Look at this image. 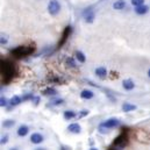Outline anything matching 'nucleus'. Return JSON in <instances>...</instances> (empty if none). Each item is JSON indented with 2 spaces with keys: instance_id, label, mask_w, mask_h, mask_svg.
Returning a JSON list of instances; mask_svg holds the SVG:
<instances>
[{
  "instance_id": "1",
  "label": "nucleus",
  "mask_w": 150,
  "mask_h": 150,
  "mask_svg": "<svg viewBox=\"0 0 150 150\" xmlns=\"http://www.w3.org/2000/svg\"><path fill=\"white\" fill-rule=\"evenodd\" d=\"M15 75V67L13 63H11L9 61H1V77H2V81L5 84L9 83L13 77Z\"/></svg>"
},
{
  "instance_id": "2",
  "label": "nucleus",
  "mask_w": 150,
  "mask_h": 150,
  "mask_svg": "<svg viewBox=\"0 0 150 150\" xmlns=\"http://www.w3.org/2000/svg\"><path fill=\"white\" fill-rule=\"evenodd\" d=\"M34 51H35L34 45H20V47L12 49L11 54L16 58H21V57H26V56L34 54Z\"/></svg>"
},
{
  "instance_id": "3",
  "label": "nucleus",
  "mask_w": 150,
  "mask_h": 150,
  "mask_svg": "<svg viewBox=\"0 0 150 150\" xmlns=\"http://www.w3.org/2000/svg\"><path fill=\"white\" fill-rule=\"evenodd\" d=\"M128 144V136L126 133H122L121 135H119L114 142H113V148H115L116 150H123Z\"/></svg>"
},
{
  "instance_id": "4",
  "label": "nucleus",
  "mask_w": 150,
  "mask_h": 150,
  "mask_svg": "<svg viewBox=\"0 0 150 150\" xmlns=\"http://www.w3.org/2000/svg\"><path fill=\"white\" fill-rule=\"evenodd\" d=\"M92 8H93V7L90 6V7L85 8V9L83 11V13H81L83 19H84V21H85L86 23H92V22L94 21V19H96V13H94V11H93Z\"/></svg>"
},
{
  "instance_id": "5",
  "label": "nucleus",
  "mask_w": 150,
  "mask_h": 150,
  "mask_svg": "<svg viewBox=\"0 0 150 150\" xmlns=\"http://www.w3.org/2000/svg\"><path fill=\"white\" fill-rule=\"evenodd\" d=\"M48 12L52 16H56L61 12V4L58 2V0H50L49 1V4H48Z\"/></svg>"
},
{
  "instance_id": "6",
  "label": "nucleus",
  "mask_w": 150,
  "mask_h": 150,
  "mask_svg": "<svg viewBox=\"0 0 150 150\" xmlns=\"http://www.w3.org/2000/svg\"><path fill=\"white\" fill-rule=\"evenodd\" d=\"M120 125V120L119 119H115V117H111L108 120H105L104 122L100 123L99 128H105V129H112V128H115Z\"/></svg>"
},
{
  "instance_id": "7",
  "label": "nucleus",
  "mask_w": 150,
  "mask_h": 150,
  "mask_svg": "<svg viewBox=\"0 0 150 150\" xmlns=\"http://www.w3.org/2000/svg\"><path fill=\"white\" fill-rule=\"evenodd\" d=\"M71 33H72V27H71V26H68V27H65L64 32L62 33V38H61L59 42H58V44H57V49H61V48H62V47L65 44V42L68 41V38H70Z\"/></svg>"
},
{
  "instance_id": "8",
  "label": "nucleus",
  "mask_w": 150,
  "mask_h": 150,
  "mask_svg": "<svg viewBox=\"0 0 150 150\" xmlns=\"http://www.w3.org/2000/svg\"><path fill=\"white\" fill-rule=\"evenodd\" d=\"M43 140H44V139H43V135L40 134V133H34V134H32V136H30V142L34 143V144H40V143H42Z\"/></svg>"
},
{
  "instance_id": "9",
  "label": "nucleus",
  "mask_w": 150,
  "mask_h": 150,
  "mask_svg": "<svg viewBox=\"0 0 150 150\" xmlns=\"http://www.w3.org/2000/svg\"><path fill=\"white\" fill-rule=\"evenodd\" d=\"M94 97V93H93V91H91V90H83L81 91V93H80V98L81 99H84V100H90V99H92Z\"/></svg>"
},
{
  "instance_id": "10",
  "label": "nucleus",
  "mask_w": 150,
  "mask_h": 150,
  "mask_svg": "<svg viewBox=\"0 0 150 150\" xmlns=\"http://www.w3.org/2000/svg\"><path fill=\"white\" fill-rule=\"evenodd\" d=\"M18 135L20 136V137H25L26 135H28V133H29V127L28 126H26V125H21L19 128H18Z\"/></svg>"
},
{
  "instance_id": "11",
  "label": "nucleus",
  "mask_w": 150,
  "mask_h": 150,
  "mask_svg": "<svg viewBox=\"0 0 150 150\" xmlns=\"http://www.w3.org/2000/svg\"><path fill=\"white\" fill-rule=\"evenodd\" d=\"M96 76L98 78H100V79H105L107 77V70H106V68H104V67L97 68L96 69Z\"/></svg>"
},
{
  "instance_id": "12",
  "label": "nucleus",
  "mask_w": 150,
  "mask_h": 150,
  "mask_svg": "<svg viewBox=\"0 0 150 150\" xmlns=\"http://www.w3.org/2000/svg\"><path fill=\"white\" fill-rule=\"evenodd\" d=\"M122 86H123V88L126 91H132V90H134L135 84H134V81L132 79H125L122 81Z\"/></svg>"
},
{
  "instance_id": "13",
  "label": "nucleus",
  "mask_w": 150,
  "mask_h": 150,
  "mask_svg": "<svg viewBox=\"0 0 150 150\" xmlns=\"http://www.w3.org/2000/svg\"><path fill=\"white\" fill-rule=\"evenodd\" d=\"M135 13L136 14H139V15H144V14H147L148 13V11H149V7L147 6V5H141V6H137V7H135Z\"/></svg>"
},
{
  "instance_id": "14",
  "label": "nucleus",
  "mask_w": 150,
  "mask_h": 150,
  "mask_svg": "<svg viewBox=\"0 0 150 150\" xmlns=\"http://www.w3.org/2000/svg\"><path fill=\"white\" fill-rule=\"evenodd\" d=\"M68 130L72 134H79L81 132V127L79 123H71L69 127H68Z\"/></svg>"
},
{
  "instance_id": "15",
  "label": "nucleus",
  "mask_w": 150,
  "mask_h": 150,
  "mask_svg": "<svg viewBox=\"0 0 150 150\" xmlns=\"http://www.w3.org/2000/svg\"><path fill=\"white\" fill-rule=\"evenodd\" d=\"M136 110V105H134V104H130V103H125L123 105H122V111L126 113L128 112H133V111H135Z\"/></svg>"
},
{
  "instance_id": "16",
  "label": "nucleus",
  "mask_w": 150,
  "mask_h": 150,
  "mask_svg": "<svg viewBox=\"0 0 150 150\" xmlns=\"http://www.w3.org/2000/svg\"><path fill=\"white\" fill-rule=\"evenodd\" d=\"M21 103H22V98H21V97H19V96H13V97L11 98V100H9V104H11V106H12V107L20 105Z\"/></svg>"
},
{
  "instance_id": "17",
  "label": "nucleus",
  "mask_w": 150,
  "mask_h": 150,
  "mask_svg": "<svg viewBox=\"0 0 150 150\" xmlns=\"http://www.w3.org/2000/svg\"><path fill=\"white\" fill-rule=\"evenodd\" d=\"M126 7V1L125 0H116L114 4H113V8L116 9V11H121Z\"/></svg>"
},
{
  "instance_id": "18",
  "label": "nucleus",
  "mask_w": 150,
  "mask_h": 150,
  "mask_svg": "<svg viewBox=\"0 0 150 150\" xmlns=\"http://www.w3.org/2000/svg\"><path fill=\"white\" fill-rule=\"evenodd\" d=\"M63 116H64V119H65V120H71V119L77 117V113H76L75 111L69 110V111H65V112H64Z\"/></svg>"
},
{
  "instance_id": "19",
  "label": "nucleus",
  "mask_w": 150,
  "mask_h": 150,
  "mask_svg": "<svg viewBox=\"0 0 150 150\" xmlns=\"http://www.w3.org/2000/svg\"><path fill=\"white\" fill-rule=\"evenodd\" d=\"M75 55L78 62H80V63H85V62H86V56H85L84 52H81L80 50H77Z\"/></svg>"
},
{
  "instance_id": "20",
  "label": "nucleus",
  "mask_w": 150,
  "mask_h": 150,
  "mask_svg": "<svg viewBox=\"0 0 150 150\" xmlns=\"http://www.w3.org/2000/svg\"><path fill=\"white\" fill-rule=\"evenodd\" d=\"M43 94H44V96L52 97V96H56V94H57V90L54 88V87H47V88L43 91Z\"/></svg>"
},
{
  "instance_id": "21",
  "label": "nucleus",
  "mask_w": 150,
  "mask_h": 150,
  "mask_svg": "<svg viewBox=\"0 0 150 150\" xmlns=\"http://www.w3.org/2000/svg\"><path fill=\"white\" fill-rule=\"evenodd\" d=\"M65 64H67L68 67H70V68H72V69H75V68H77V65H76L75 59H74L72 57H67V58H65Z\"/></svg>"
},
{
  "instance_id": "22",
  "label": "nucleus",
  "mask_w": 150,
  "mask_h": 150,
  "mask_svg": "<svg viewBox=\"0 0 150 150\" xmlns=\"http://www.w3.org/2000/svg\"><path fill=\"white\" fill-rule=\"evenodd\" d=\"M14 125H15V121L14 120H9V119L8 120H5L2 122V127L4 128H12Z\"/></svg>"
},
{
  "instance_id": "23",
  "label": "nucleus",
  "mask_w": 150,
  "mask_h": 150,
  "mask_svg": "<svg viewBox=\"0 0 150 150\" xmlns=\"http://www.w3.org/2000/svg\"><path fill=\"white\" fill-rule=\"evenodd\" d=\"M63 104H64V100L61 99V98L55 99V100L51 101V105H52V106H59V105H63Z\"/></svg>"
},
{
  "instance_id": "24",
  "label": "nucleus",
  "mask_w": 150,
  "mask_h": 150,
  "mask_svg": "<svg viewBox=\"0 0 150 150\" xmlns=\"http://www.w3.org/2000/svg\"><path fill=\"white\" fill-rule=\"evenodd\" d=\"M132 5L137 7V6H141V5H144V0H130Z\"/></svg>"
},
{
  "instance_id": "25",
  "label": "nucleus",
  "mask_w": 150,
  "mask_h": 150,
  "mask_svg": "<svg viewBox=\"0 0 150 150\" xmlns=\"http://www.w3.org/2000/svg\"><path fill=\"white\" fill-rule=\"evenodd\" d=\"M88 111L87 110H83V111H80V112L77 114V117H84V116H86V115H88Z\"/></svg>"
},
{
  "instance_id": "26",
  "label": "nucleus",
  "mask_w": 150,
  "mask_h": 150,
  "mask_svg": "<svg viewBox=\"0 0 150 150\" xmlns=\"http://www.w3.org/2000/svg\"><path fill=\"white\" fill-rule=\"evenodd\" d=\"M0 106L1 107H6L7 106V99L5 97H1L0 98Z\"/></svg>"
},
{
  "instance_id": "27",
  "label": "nucleus",
  "mask_w": 150,
  "mask_h": 150,
  "mask_svg": "<svg viewBox=\"0 0 150 150\" xmlns=\"http://www.w3.org/2000/svg\"><path fill=\"white\" fill-rule=\"evenodd\" d=\"M32 101H33V104H34V105L36 106V105H38V103L41 101V99H40V97H33Z\"/></svg>"
},
{
  "instance_id": "28",
  "label": "nucleus",
  "mask_w": 150,
  "mask_h": 150,
  "mask_svg": "<svg viewBox=\"0 0 150 150\" xmlns=\"http://www.w3.org/2000/svg\"><path fill=\"white\" fill-rule=\"evenodd\" d=\"M8 142V135H4L1 137V144H6Z\"/></svg>"
},
{
  "instance_id": "29",
  "label": "nucleus",
  "mask_w": 150,
  "mask_h": 150,
  "mask_svg": "<svg viewBox=\"0 0 150 150\" xmlns=\"http://www.w3.org/2000/svg\"><path fill=\"white\" fill-rule=\"evenodd\" d=\"M0 43H1V44H6V43H7V38H6V35H1Z\"/></svg>"
},
{
  "instance_id": "30",
  "label": "nucleus",
  "mask_w": 150,
  "mask_h": 150,
  "mask_svg": "<svg viewBox=\"0 0 150 150\" xmlns=\"http://www.w3.org/2000/svg\"><path fill=\"white\" fill-rule=\"evenodd\" d=\"M28 99H33V96L32 94H27V96H25L22 98V100H28Z\"/></svg>"
},
{
  "instance_id": "31",
  "label": "nucleus",
  "mask_w": 150,
  "mask_h": 150,
  "mask_svg": "<svg viewBox=\"0 0 150 150\" xmlns=\"http://www.w3.org/2000/svg\"><path fill=\"white\" fill-rule=\"evenodd\" d=\"M35 150H45V148H42V147H38V148H36Z\"/></svg>"
},
{
  "instance_id": "32",
  "label": "nucleus",
  "mask_w": 150,
  "mask_h": 150,
  "mask_svg": "<svg viewBox=\"0 0 150 150\" xmlns=\"http://www.w3.org/2000/svg\"><path fill=\"white\" fill-rule=\"evenodd\" d=\"M9 150H19V149H18V148H15V147H14V148H11V149H9Z\"/></svg>"
},
{
  "instance_id": "33",
  "label": "nucleus",
  "mask_w": 150,
  "mask_h": 150,
  "mask_svg": "<svg viewBox=\"0 0 150 150\" xmlns=\"http://www.w3.org/2000/svg\"><path fill=\"white\" fill-rule=\"evenodd\" d=\"M148 77H149V78H150V69H149V70H148Z\"/></svg>"
},
{
  "instance_id": "34",
  "label": "nucleus",
  "mask_w": 150,
  "mask_h": 150,
  "mask_svg": "<svg viewBox=\"0 0 150 150\" xmlns=\"http://www.w3.org/2000/svg\"><path fill=\"white\" fill-rule=\"evenodd\" d=\"M90 150H98V149H97V148H94V147H93V148H91V149H90Z\"/></svg>"
},
{
  "instance_id": "35",
  "label": "nucleus",
  "mask_w": 150,
  "mask_h": 150,
  "mask_svg": "<svg viewBox=\"0 0 150 150\" xmlns=\"http://www.w3.org/2000/svg\"><path fill=\"white\" fill-rule=\"evenodd\" d=\"M108 150H116V149H115V148H113V147H112V148H110Z\"/></svg>"
}]
</instances>
